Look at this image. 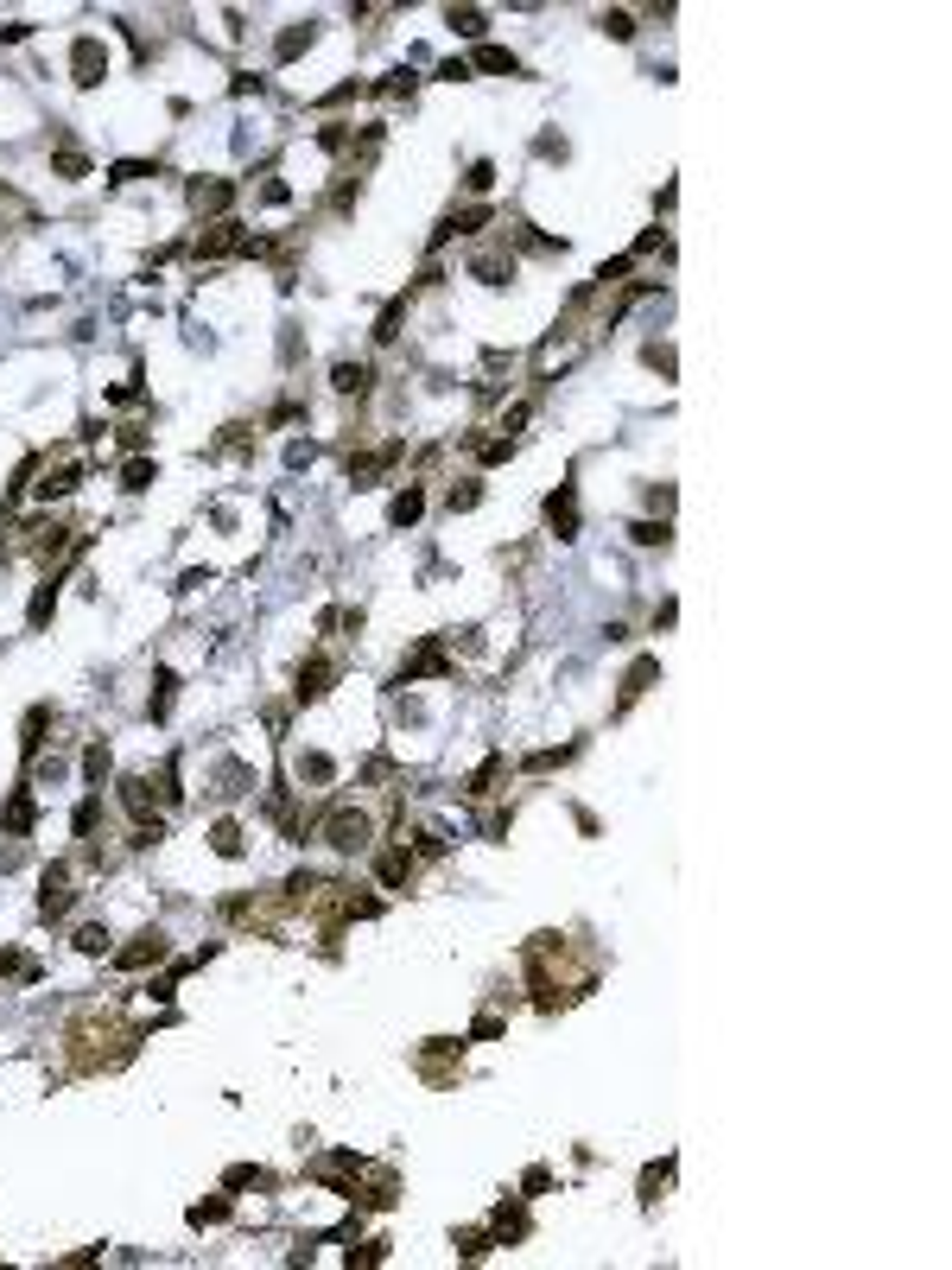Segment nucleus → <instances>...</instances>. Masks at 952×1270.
<instances>
[{"label":"nucleus","mask_w":952,"mask_h":1270,"mask_svg":"<svg viewBox=\"0 0 952 1270\" xmlns=\"http://www.w3.org/2000/svg\"><path fill=\"white\" fill-rule=\"evenodd\" d=\"M317 839H324L330 851H343V858H355V851L375 845V813L355 807V801H330L324 819H317Z\"/></svg>","instance_id":"obj_1"},{"label":"nucleus","mask_w":952,"mask_h":1270,"mask_svg":"<svg viewBox=\"0 0 952 1270\" xmlns=\"http://www.w3.org/2000/svg\"><path fill=\"white\" fill-rule=\"evenodd\" d=\"M413 680H451V655H445L438 635H425L420 648L400 661V686H413Z\"/></svg>","instance_id":"obj_2"},{"label":"nucleus","mask_w":952,"mask_h":1270,"mask_svg":"<svg viewBox=\"0 0 952 1270\" xmlns=\"http://www.w3.org/2000/svg\"><path fill=\"white\" fill-rule=\"evenodd\" d=\"M102 76H108V45L96 33H83L71 45V83H76V89H96Z\"/></svg>","instance_id":"obj_3"},{"label":"nucleus","mask_w":952,"mask_h":1270,"mask_svg":"<svg viewBox=\"0 0 952 1270\" xmlns=\"http://www.w3.org/2000/svg\"><path fill=\"white\" fill-rule=\"evenodd\" d=\"M76 909V889H71V864H51L45 883H38V915L45 921H64Z\"/></svg>","instance_id":"obj_4"},{"label":"nucleus","mask_w":952,"mask_h":1270,"mask_svg":"<svg viewBox=\"0 0 952 1270\" xmlns=\"http://www.w3.org/2000/svg\"><path fill=\"white\" fill-rule=\"evenodd\" d=\"M191 254H197V261H222V254H242V223H229V216H222V223H210V229L197 236V248H191Z\"/></svg>","instance_id":"obj_5"},{"label":"nucleus","mask_w":952,"mask_h":1270,"mask_svg":"<svg viewBox=\"0 0 952 1270\" xmlns=\"http://www.w3.org/2000/svg\"><path fill=\"white\" fill-rule=\"evenodd\" d=\"M330 686H337V661H330V655H312V661L299 668V686H292V693H299V706H312V699H324Z\"/></svg>","instance_id":"obj_6"},{"label":"nucleus","mask_w":952,"mask_h":1270,"mask_svg":"<svg viewBox=\"0 0 952 1270\" xmlns=\"http://www.w3.org/2000/svg\"><path fill=\"white\" fill-rule=\"evenodd\" d=\"M159 959H166V934H159V927L134 934V947L114 952V966H121V972H146V966H159Z\"/></svg>","instance_id":"obj_7"},{"label":"nucleus","mask_w":952,"mask_h":1270,"mask_svg":"<svg viewBox=\"0 0 952 1270\" xmlns=\"http://www.w3.org/2000/svg\"><path fill=\"white\" fill-rule=\"evenodd\" d=\"M20 534H26L20 547H26L33 560H51V553H64V547H71V528H64V521H33V528H20Z\"/></svg>","instance_id":"obj_8"},{"label":"nucleus","mask_w":952,"mask_h":1270,"mask_svg":"<svg viewBox=\"0 0 952 1270\" xmlns=\"http://www.w3.org/2000/svg\"><path fill=\"white\" fill-rule=\"evenodd\" d=\"M153 801H159V788H153L146 776H121V807L134 813L141 826H153V819H159V813H153Z\"/></svg>","instance_id":"obj_9"},{"label":"nucleus","mask_w":952,"mask_h":1270,"mask_svg":"<svg viewBox=\"0 0 952 1270\" xmlns=\"http://www.w3.org/2000/svg\"><path fill=\"white\" fill-rule=\"evenodd\" d=\"M546 521H553L559 540H578V495H571V483L546 495Z\"/></svg>","instance_id":"obj_10"},{"label":"nucleus","mask_w":952,"mask_h":1270,"mask_svg":"<svg viewBox=\"0 0 952 1270\" xmlns=\"http://www.w3.org/2000/svg\"><path fill=\"white\" fill-rule=\"evenodd\" d=\"M229 204H235V184H229V178H197V184H191V210L222 216Z\"/></svg>","instance_id":"obj_11"},{"label":"nucleus","mask_w":952,"mask_h":1270,"mask_svg":"<svg viewBox=\"0 0 952 1270\" xmlns=\"http://www.w3.org/2000/svg\"><path fill=\"white\" fill-rule=\"evenodd\" d=\"M375 877H382V889H400V883L413 877V851H407V845L375 851Z\"/></svg>","instance_id":"obj_12"},{"label":"nucleus","mask_w":952,"mask_h":1270,"mask_svg":"<svg viewBox=\"0 0 952 1270\" xmlns=\"http://www.w3.org/2000/svg\"><path fill=\"white\" fill-rule=\"evenodd\" d=\"M654 680H661V661H654V655H641V661H635V668L623 673V706H616V711H629L635 699H641V693L654 686Z\"/></svg>","instance_id":"obj_13"},{"label":"nucleus","mask_w":952,"mask_h":1270,"mask_svg":"<svg viewBox=\"0 0 952 1270\" xmlns=\"http://www.w3.org/2000/svg\"><path fill=\"white\" fill-rule=\"evenodd\" d=\"M33 819H38V807H33V794L20 788V794L0 807V832H7V839H20V832H33Z\"/></svg>","instance_id":"obj_14"},{"label":"nucleus","mask_w":952,"mask_h":1270,"mask_svg":"<svg viewBox=\"0 0 952 1270\" xmlns=\"http://www.w3.org/2000/svg\"><path fill=\"white\" fill-rule=\"evenodd\" d=\"M470 274H476L483 286H502L508 274H515V254H508V248H483V254L470 261Z\"/></svg>","instance_id":"obj_15"},{"label":"nucleus","mask_w":952,"mask_h":1270,"mask_svg":"<svg viewBox=\"0 0 952 1270\" xmlns=\"http://www.w3.org/2000/svg\"><path fill=\"white\" fill-rule=\"evenodd\" d=\"M489 1238H502V1245H508V1238H528V1207H521V1200H502L495 1220H489Z\"/></svg>","instance_id":"obj_16"},{"label":"nucleus","mask_w":952,"mask_h":1270,"mask_svg":"<svg viewBox=\"0 0 952 1270\" xmlns=\"http://www.w3.org/2000/svg\"><path fill=\"white\" fill-rule=\"evenodd\" d=\"M76 483H83V464H58V470H45V483H33L38 502H58V495H71Z\"/></svg>","instance_id":"obj_17"},{"label":"nucleus","mask_w":952,"mask_h":1270,"mask_svg":"<svg viewBox=\"0 0 952 1270\" xmlns=\"http://www.w3.org/2000/svg\"><path fill=\"white\" fill-rule=\"evenodd\" d=\"M420 515H425V490H420V483H407V490L388 502V521H394V528H413Z\"/></svg>","instance_id":"obj_18"},{"label":"nucleus","mask_w":952,"mask_h":1270,"mask_svg":"<svg viewBox=\"0 0 952 1270\" xmlns=\"http://www.w3.org/2000/svg\"><path fill=\"white\" fill-rule=\"evenodd\" d=\"M369 382H375L369 362H337V369H330V388L337 394H369Z\"/></svg>","instance_id":"obj_19"},{"label":"nucleus","mask_w":952,"mask_h":1270,"mask_svg":"<svg viewBox=\"0 0 952 1270\" xmlns=\"http://www.w3.org/2000/svg\"><path fill=\"white\" fill-rule=\"evenodd\" d=\"M312 38H317V20H299V26H286V33H280V45H274V58H280V64H292V58H299V51H305Z\"/></svg>","instance_id":"obj_20"},{"label":"nucleus","mask_w":952,"mask_h":1270,"mask_svg":"<svg viewBox=\"0 0 952 1270\" xmlns=\"http://www.w3.org/2000/svg\"><path fill=\"white\" fill-rule=\"evenodd\" d=\"M172 699H178V680L159 668V680H153V699H146V718H153V724H166V718H172Z\"/></svg>","instance_id":"obj_21"},{"label":"nucleus","mask_w":952,"mask_h":1270,"mask_svg":"<svg viewBox=\"0 0 952 1270\" xmlns=\"http://www.w3.org/2000/svg\"><path fill=\"white\" fill-rule=\"evenodd\" d=\"M502 769H508V763H502V756H489V763H483L476 776L463 781V794H470V801H489V794H495V781H502Z\"/></svg>","instance_id":"obj_22"},{"label":"nucleus","mask_w":952,"mask_h":1270,"mask_svg":"<svg viewBox=\"0 0 952 1270\" xmlns=\"http://www.w3.org/2000/svg\"><path fill=\"white\" fill-rule=\"evenodd\" d=\"M96 819H102V788H89V794H83V807L71 813V832H76V839H89V832H96Z\"/></svg>","instance_id":"obj_23"},{"label":"nucleus","mask_w":952,"mask_h":1270,"mask_svg":"<svg viewBox=\"0 0 952 1270\" xmlns=\"http://www.w3.org/2000/svg\"><path fill=\"white\" fill-rule=\"evenodd\" d=\"M45 724H58V711H51V706H33V711H26V737H20V750H26V756H38V743H45Z\"/></svg>","instance_id":"obj_24"},{"label":"nucleus","mask_w":952,"mask_h":1270,"mask_svg":"<svg viewBox=\"0 0 952 1270\" xmlns=\"http://www.w3.org/2000/svg\"><path fill=\"white\" fill-rule=\"evenodd\" d=\"M476 71H489V76H515L521 64H515V51H502V45H476Z\"/></svg>","instance_id":"obj_25"},{"label":"nucleus","mask_w":952,"mask_h":1270,"mask_svg":"<svg viewBox=\"0 0 952 1270\" xmlns=\"http://www.w3.org/2000/svg\"><path fill=\"white\" fill-rule=\"evenodd\" d=\"M210 851L216 858H242V826H235V819H216L210 826Z\"/></svg>","instance_id":"obj_26"},{"label":"nucleus","mask_w":952,"mask_h":1270,"mask_svg":"<svg viewBox=\"0 0 952 1270\" xmlns=\"http://www.w3.org/2000/svg\"><path fill=\"white\" fill-rule=\"evenodd\" d=\"M407 305H413V292H400L388 312L375 318V344H394V337H400V318H407Z\"/></svg>","instance_id":"obj_27"},{"label":"nucleus","mask_w":952,"mask_h":1270,"mask_svg":"<svg viewBox=\"0 0 952 1270\" xmlns=\"http://www.w3.org/2000/svg\"><path fill=\"white\" fill-rule=\"evenodd\" d=\"M153 483H159V464H153V458H134L127 470H121V490H127V495L153 490Z\"/></svg>","instance_id":"obj_28"},{"label":"nucleus","mask_w":952,"mask_h":1270,"mask_svg":"<svg viewBox=\"0 0 952 1270\" xmlns=\"http://www.w3.org/2000/svg\"><path fill=\"white\" fill-rule=\"evenodd\" d=\"M445 26H458L463 38H483V33H489V13H476V7H451V13H445Z\"/></svg>","instance_id":"obj_29"},{"label":"nucleus","mask_w":952,"mask_h":1270,"mask_svg":"<svg viewBox=\"0 0 952 1270\" xmlns=\"http://www.w3.org/2000/svg\"><path fill=\"white\" fill-rule=\"evenodd\" d=\"M71 947L83 952V959H102V952H108V927H102V921H89V927H76V940H71Z\"/></svg>","instance_id":"obj_30"},{"label":"nucleus","mask_w":952,"mask_h":1270,"mask_svg":"<svg viewBox=\"0 0 952 1270\" xmlns=\"http://www.w3.org/2000/svg\"><path fill=\"white\" fill-rule=\"evenodd\" d=\"M451 1245H458V1251H463V1258H483V1251H489V1245H495V1238H489V1233H483V1226H463V1233H451Z\"/></svg>","instance_id":"obj_31"},{"label":"nucleus","mask_w":952,"mask_h":1270,"mask_svg":"<svg viewBox=\"0 0 952 1270\" xmlns=\"http://www.w3.org/2000/svg\"><path fill=\"white\" fill-rule=\"evenodd\" d=\"M629 540H635V547H667V540H673V528H667V521H635V528H629Z\"/></svg>","instance_id":"obj_32"},{"label":"nucleus","mask_w":952,"mask_h":1270,"mask_svg":"<svg viewBox=\"0 0 952 1270\" xmlns=\"http://www.w3.org/2000/svg\"><path fill=\"white\" fill-rule=\"evenodd\" d=\"M222 1220H229V1200H222V1195H216V1200H197V1207H191V1226H222Z\"/></svg>","instance_id":"obj_33"},{"label":"nucleus","mask_w":952,"mask_h":1270,"mask_svg":"<svg viewBox=\"0 0 952 1270\" xmlns=\"http://www.w3.org/2000/svg\"><path fill=\"white\" fill-rule=\"evenodd\" d=\"M222 1188H267V1169H254V1163H235L229 1175H222Z\"/></svg>","instance_id":"obj_34"},{"label":"nucleus","mask_w":952,"mask_h":1270,"mask_svg":"<svg viewBox=\"0 0 952 1270\" xmlns=\"http://www.w3.org/2000/svg\"><path fill=\"white\" fill-rule=\"evenodd\" d=\"M83 776H89V788H102V776H108V743H89V750H83Z\"/></svg>","instance_id":"obj_35"},{"label":"nucleus","mask_w":952,"mask_h":1270,"mask_svg":"<svg viewBox=\"0 0 952 1270\" xmlns=\"http://www.w3.org/2000/svg\"><path fill=\"white\" fill-rule=\"evenodd\" d=\"M51 172H58V178H89V159H83L76 146H64V153L51 159Z\"/></svg>","instance_id":"obj_36"},{"label":"nucleus","mask_w":952,"mask_h":1270,"mask_svg":"<svg viewBox=\"0 0 952 1270\" xmlns=\"http://www.w3.org/2000/svg\"><path fill=\"white\" fill-rule=\"evenodd\" d=\"M445 845H451V839H445L438 826H420V832H413V858H438Z\"/></svg>","instance_id":"obj_37"},{"label":"nucleus","mask_w":952,"mask_h":1270,"mask_svg":"<svg viewBox=\"0 0 952 1270\" xmlns=\"http://www.w3.org/2000/svg\"><path fill=\"white\" fill-rule=\"evenodd\" d=\"M476 502H483V483H463V490H451V495H445V508H451V515H470Z\"/></svg>","instance_id":"obj_38"},{"label":"nucleus","mask_w":952,"mask_h":1270,"mask_svg":"<svg viewBox=\"0 0 952 1270\" xmlns=\"http://www.w3.org/2000/svg\"><path fill=\"white\" fill-rule=\"evenodd\" d=\"M330 776H337V769H330V756H317V750H312V756H299V781H330Z\"/></svg>","instance_id":"obj_39"},{"label":"nucleus","mask_w":952,"mask_h":1270,"mask_svg":"<svg viewBox=\"0 0 952 1270\" xmlns=\"http://www.w3.org/2000/svg\"><path fill=\"white\" fill-rule=\"evenodd\" d=\"M317 146H324V153H343V146H350V128H343V121L317 128Z\"/></svg>","instance_id":"obj_40"},{"label":"nucleus","mask_w":952,"mask_h":1270,"mask_svg":"<svg viewBox=\"0 0 952 1270\" xmlns=\"http://www.w3.org/2000/svg\"><path fill=\"white\" fill-rule=\"evenodd\" d=\"M153 172H159V166H141V159H127V166H114L108 178H114V184H134V178H153Z\"/></svg>","instance_id":"obj_41"},{"label":"nucleus","mask_w":952,"mask_h":1270,"mask_svg":"<svg viewBox=\"0 0 952 1270\" xmlns=\"http://www.w3.org/2000/svg\"><path fill=\"white\" fill-rule=\"evenodd\" d=\"M382 1258H388V1245H382V1238H369V1245H362V1251H355V1245H350V1264H382Z\"/></svg>","instance_id":"obj_42"},{"label":"nucleus","mask_w":952,"mask_h":1270,"mask_svg":"<svg viewBox=\"0 0 952 1270\" xmlns=\"http://www.w3.org/2000/svg\"><path fill=\"white\" fill-rule=\"evenodd\" d=\"M546 1188H553V1169H528L521 1175V1195H546Z\"/></svg>","instance_id":"obj_43"},{"label":"nucleus","mask_w":952,"mask_h":1270,"mask_svg":"<svg viewBox=\"0 0 952 1270\" xmlns=\"http://www.w3.org/2000/svg\"><path fill=\"white\" fill-rule=\"evenodd\" d=\"M603 33L610 38H635V20L629 13H603Z\"/></svg>","instance_id":"obj_44"},{"label":"nucleus","mask_w":952,"mask_h":1270,"mask_svg":"<svg viewBox=\"0 0 952 1270\" xmlns=\"http://www.w3.org/2000/svg\"><path fill=\"white\" fill-rule=\"evenodd\" d=\"M489 1035H502V1017H495V1010H489V1017H476V1029H470L463 1042H489Z\"/></svg>","instance_id":"obj_45"},{"label":"nucleus","mask_w":952,"mask_h":1270,"mask_svg":"<svg viewBox=\"0 0 952 1270\" xmlns=\"http://www.w3.org/2000/svg\"><path fill=\"white\" fill-rule=\"evenodd\" d=\"M489 184H495V166H489V159H476V166H470V191H489Z\"/></svg>","instance_id":"obj_46"},{"label":"nucleus","mask_w":952,"mask_h":1270,"mask_svg":"<svg viewBox=\"0 0 952 1270\" xmlns=\"http://www.w3.org/2000/svg\"><path fill=\"white\" fill-rule=\"evenodd\" d=\"M108 400H114V407H127V400H141V382H114V388H108Z\"/></svg>","instance_id":"obj_47"},{"label":"nucleus","mask_w":952,"mask_h":1270,"mask_svg":"<svg viewBox=\"0 0 952 1270\" xmlns=\"http://www.w3.org/2000/svg\"><path fill=\"white\" fill-rule=\"evenodd\" d=\"M438 76H445V83H463V76H470V64H463V58H445V64H438Z\"/></svg>","instance_id":"obj_48"},{"label":"nucleus","mask_w":952,"mask_h":1270,"mask_svg":"<svg viewBox=\"0 0 952 1270\" xmlns=\"http://www.w3.org/2000/svg\"><path fill=\"white\" fill-rule=\"evenodd\" d=\"M483 832H489V839H502V832H508V813H502V807L483 813Z\"/></svg>","instance_id":"obj_49"}]
</instances>
